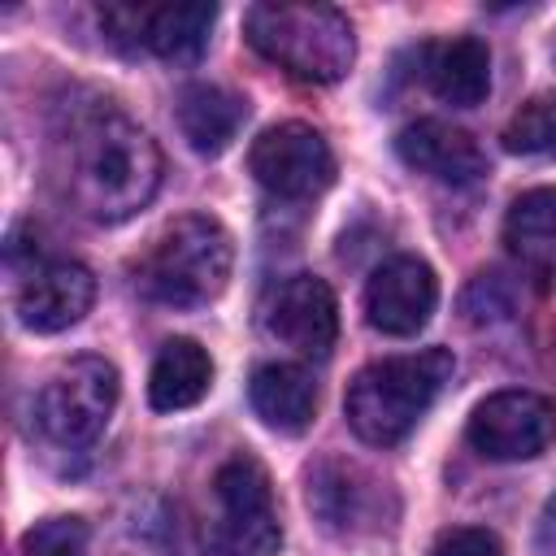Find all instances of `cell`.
I'll return each instance as SVG.
<instances>
[{
	"instance_id": "6da1fadb",
	"label": "cell",
	"mask_w": 556,
	"mask_h": 556,
	"mask_svg": "<svg viewBox=\"0 0 556 556\" xmlns=\"http://www.w3.org/2000/svg\"><path fill=\"white\" fill-rule=\"evenodd\" d=\"M52 174L61 195L91 222L139 213L161 187V152L143 126L109 100L74 104L52 130Z\"/></svg>"
},
{
	"instance_id": "7a4b0ae2",
	"label": "cell",
	"mask_w": 556,
	"mask_h": 556,
	"mask_svg": "<svg viewBox=\"0 0 556 556\" xmlns=\"http://www.w3.org/2000/svg\"><path fill=\"white\" fill-rule=\"evenodd\" d=\"M452 369H456V361L447 348H426V352L387 356V361L365 365L348 387V404H343L348 426L369 447L400 443L430 413V404L447 387Z\"/></svg>"
},
{
	"instance_id": "3957f363",
	"label": "cell",
	"mask_w": 556,
	"mask_h": 556,
	"mask_svg": "<svg viewBox=\"0 0 556 556\" xmlns=\"http://www.w3.org/2000/svg\"><path fill=\"white\" fill-rule=\"evenodd\" d=\"M235 265V243L217 217L187 213L152 235L135 261V287L169 308H195L226 291Z\"/></svg>"
},
{
	"instance_id": "277c9868",
	"label": "cell",
	"mask_w": 556,
	"mask_h": 556,
	"mask_svg": "<svg viewBox=\"0 0 556 556\" xmlns=\"http://www.w3.org/2000/svg\"><path fill=\"white\" fill-rule=\"evenodd\" d=\"M248 43L300 83H339L356 61V35L330 4H252Z\"/></svg>"
},
{
	"instance_id": "5b68a950",
	"label": "cell",
	"mask_w": 556,
	"mask_h": 556,
	"mask_svg": "<svg viewBox=\"0 0 556 556\" xmlns=\"http://www.w3.org/2000/svg\"><path fill=\"white\" fill-rule=\"evenodd\" d=\"M213 556H278L282 526L269 491V473L256 456H230L213 473V517L204 530Z\"/></svg>"
},
{
	"instance_id": "8992f818",
	"label": "cell",
	"mask_w": 556,
	"mask_h": 556,
	"mask_svg": "<svg viewBox=\"0 0 556 556\" xmlns=\"http://www.w3.org/2000/svg\"><path fill=\"white\" fill-rule=\"evenodd\" d=\"M117 369L104 356L65 361L35 395V426L52 447H87L117 408Z\"/></svg>"
},
{
	"instance_id": "52a82bcc",
	"label": "cell",
	"mask_w": 556,
	"mask_h": 556,
	"mask_svg": "<svg viewBox=\"0 0 556 556\" xmlns=\"http://www.w3.org/2000/svg\"><path fill=\"white\" fill-rule=\"evenodd\" d=\"M100 22L109 43L122 52H152L161 61H195L217 22V4L182 0V4H104Z\"/></svg>"
},
{
	"instance_id": "ba28073f",
	"label": "cell",
	"mask_w": 556,
	"mask_h": 556,
	"mask_svg": "<svg viewBox=\"0 0 556 556\" xmlns=\"http://www.w3.org/2000/svg\"><path fill=\"white\" fill-rule=\"evenodd\" d=\"M252 178L278 200H313L334 178V152L321 130L304 122H278L256 135L248 152Z\"/></svg>"
},
{
	"instance_id": "9c48e42d",
	"label": "cell",
	"mask_w": 556,
	"mask_h": 556,
	"mask_svg": "<svg viewBox=\"0 0 556 556\" xmlns=\"http://www.w3.org/2000/svg\"><path fill=\"white\" fill-rule=\"evenodd\" d=\"M465 434L486 460H534L556 443V400L539 391H495L473 408Z\"/></svg>"
},
{
	"instance_id": "30bf717a",
	"label": "cell",
	"mask_w": 556,
	"mask_h": 556,
	"mask_svg": "<svg viewBox=\"0 0 556 556\" xmlns=\"http://www.w3.org/2000/svg\"><path fill=\"white\" fill-rule=\"evenodd\" d=\"M96 300V278L87 265L78 261H61V256H39L35 265H26L17 274V321L35 334H56L74 321L87 317Z\"/></svg>"
},
{
	"instance_id": "8fae6325",
	"label": "cell",
	"mask_w": 556,
	"mask_h": 556,
	"mask_svg": "<svg viewBox=\"0 0 556 556\" xmlns=\"http://www.w3.org/2000/svg\"><path fill=\"white\" fill-rule=\"evenodd\" d=\"M265 330L282 348H291L308 361H326L334 348V334H339L334 291L313 274L287 278L282 287H274V295L265 304Z\"/></svg>"
},
{
	"instance_id": "7c38bea8",
	"label": "cell",
	"mask_w": 556,
	"mask_h": 556,
	"mask_svg": "<svg viewBox=\"0 0 556 556\" xmlns=\"http://www.w3.org/2000/svg\"><path fill=\"white\" fill-rule=\"evenodd\" d=\"M439 304L434 269L417 256H391L382 261L365 282V317L374 330L391 339L417 334Z\"/></svg>"
},
{
	"instance_id": "4fadbf2b",
	"label": "cell",
	"mask_w": 556,
	"mask_h": 556,
	"mask_svg": "<svg viewBox=\"0 0 556 556\" xmlns=\"http://www.w3.org/2000/svg\"><path fill=\"white\" fill-rule=\"evenodd\" d=\"M395 152L408 169H417L434 182H447V187H469L486 174V156L473 143V135L460 126H447L439 117L408 122L395 135Z\"/></svg>"
},
{
	"instance_id": "5bb4252c",
	"label": "cell",
	"mask_w": 556,
	"mask_h": 556,
	"mask_svg": "<svg viewBox=\"0 0 556 556\" xmlns=\"http://www.w3.org/2000/svg\"><path fill=\"white\" fill-rule=\"evenodd\" d=\"M252 408L256 417L278 430V434H300L308 430L313 413H317V382L304 365H287V361H269L252 374L248 382Z\"/></svg>"
},
{
	"instance_id": "9a60e30c",
	"label": "cell",
	"mask_w": 556,
	"mask_h": 556,
	"mask_svg": "<svg viewBox=\"0 0 556 556\" xmlns=\"http://www.w3.org/2000/svg\"><path fill=\"white\" fill-rule=\"evenodd\" d=\"M513 261L534 278H556V187H534L504 217Z\"/></svg>"
},
{
	"instance_id": "2e32d148",
	"label": "cell",
	"mask_w": 556,
	"mask_h": 556,
	"mask_svg": "<svg viewBox=\"0 0 556 556\" xmlns=\"http://www.w3.org/2000/svg\"><path fill=\"white\" fill-rule=\"evenodd\" d=\"M248 117V100L226 91V87H213V83H195L178 96V130L182 139L200 152V156H217L235 143L239 126Z\"/></svg>"
},
{
	"instance_id": "e0dca14e",
	"label": "cell",
	"mask_w": 556,
	"mask_h": 556,
	"mask_svg": "<svg viewBox=\"0 0 556 556\" xmlns=\"http://www.w3.org/2000/svg\"><path fill=\"white\" fill-rule=\"evenodd\" d=\"M426 78H430V91L443 100V104H456V109H473L486 100L491 91V52L482 39L473 35H460V39H447L430 52V65H426Z\"/></svg>"
},
{
	"instance_id": "ac0fdd59",
	"label": "cell",
	"mask_w": 556,
	"mask_h": 556,
	"mask_svg": "<svg viewBox=\"0 0 556 556\" xmlns=\"http://www.w3.org/2000/svg\"><path fill=\"white\" fill-rule=\"evenodd\" d=\"M213 382V361L195 339H169L148 374V400L156 413H178L204 400Z\"/></svg>"
},
{
	"instance_id": "d6986e66",
	"label": "cell",
	"mask_w": 556,
	"mask_h": 556,
	"mask_svg": "<svg viewBox=\"0 0 556 556\" xmlns=\"http://www.w3.org/2000/svg\"><path fill=\"white\" fill-rule=\"evenodd\" d=\"M374 482L343 460H321L308 469V508L339 534L356 530L374 508Z\"/></svg>"
},
{
	"instance_id": "ffe728a7",
	"label": "cell",
	"mask_w": 556,
	"mask_h": 556,
	"mask_svg": "<svg viewBox=\"0 0 556 556\" xmlns=\"http://www.w3.org/2000/svg\"><path fill=\"white\" fill-rule=\"evenodd\" d=\"M504 148L517 156H556V96H530L508 117Z\"/></svg>"
},
{
	"instance_id": "44dd1931",
	"label": "cell",
	"mask_w": 556,
	"mask_h": 556,
	"mask_svg": "<svg viewBox=\"0 0 556 556\" xmlns=\"http://www.w3.org/2000/svg\"><path fill=\"white\" fill-rule=\"evenodd\" d=\"M22 556H87V526L78 517H48L22 534Z\"/></svg>"
},
{
	"instance_id": "7402d4cb",
	"label": "cell",
	"mask_w": 556,
	"mask_h": 556,
	"mask_svg": "<svg viewBox=\"0 0 556 556\" xmlns=\"http://www.w3.org/2000/svg\"><path fill=\"white\" fill-rule=\"evenodd\" d=\"M430 556H504V547L482 526H452V530H443L434 539Z\"/></svg>"
}]
</instances>
